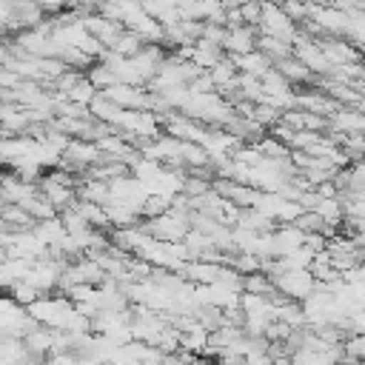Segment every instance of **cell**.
Wrapping results in <instances>:
<instances>
[{"label":"cell","mask_w":365,"mask_h":365,"mask_svg":"<svg viewBox=\"0 0 365 365\" xmlns=\"http://www.w3.org/2000/svg\"><path fill=\"white\" fill-rule=\"evenodd\" d=\"M274 240H277V259H282V257H288L291 251H297V248H302L305 245V234L291 222V225H279L277 231H274Z\"/></svg>","instance_id":"5b68a950"},{"label":"cell","mask_w":365,"mask_h":365,"mask_svg":"<svg viewBox=\"0 0 365 365\" xmlns=\"http://www.w3.org/2000/svg\"><path fill=\"white\" fill-rule=\"evenodd\" d=\"M74 208L80 211V217H83L91 228H97V231H108V228H111L108 214H106V208H103V205H94V202H83V200H77V205H74Z\"/></svg>","instance_id":"9c48e42d"},{"label":"cell","mask_w":365,"mask_h":365,"mask_svg":"<svg viewBox=\"0 0 365 365\" xmlns=\"http://www.w3.org/2000/svg\"><path fill=\"white\" fill-rule=\"evenodd\" d=\"M274 68H277V71H279L291 86H297V83L302 86V83H308V80H311V71H308V68H305V63H299L297 57H288V60L277 63Z\"/></svg>","instance_id":"30bf717a"},{"label":"cell","mask_w":365,"mask_h":365,"mask_svg":"<svg viewBox=\"0 0 365 365\" xmlns=\"http://www.w3.org/2000/svg\"><path fill=\"white\" fill-rule=\"evenodd\" d=\"M171 200L174 197H163V194H151L143 205V220H157V217H165L171 211Z\"/></svg>","instance_id":"8fae6325"},{"label":"cell","mask_w":365,"mask_h":365,"mask_svg":"<svg viewBox=\"0 0 365 365\" xmlns=\"http://www.w3.org/2000/svg\"><path fill=\"white\" fill-rule=\"evenodd\" d=\"M259 34H265V37H279V40H285V43L294 46V40L299 37V26L282 11V6H262Z\"/></svg>","instance_id":"6da1fadb"},{"label":"cell","mask_w":365,"mask_h":365,"mask_svg":"<svg viewBox=\"0 0 365 365\" xmlns=\"http://www.w3.org/2000/svg\"><path fill=\"white\" fill-rule=\"evenodd\" d=\"M257 43H259V29H251V26H242V29H231L225 34V54L228 57H245V54H254L257 51Z\"/></svg>","instance_id":"3957f363"},{"label":"cell","mask_w":365,"mask_h":365,"mask_svg":"<svg viewBox=\"0 0 365 365\" xmlns=\"http://www.w3.org/2000/svg\"><path fill=\"white\" fill-rule=\"evenodd\" d=\"M322 54L331 60V66H356L359 60V51L342 40H334V37H325V40H317Z\"/></svg>","instance_id":"277c9868"},{"label":"cell","mask_w":365,"mask_h":365,"mask_svg":"<svg viewBox=\"0 0 365 365\" xmlns=\"http://www.w3.org/2000/svg\"><path fill=\"white\" fill-rule=\"evenodd\" d=\"M240 74H251L257 80H262L268 71H274V63L262 54V51H254V54H245V57H234Z\"/></svg>","instance_id":"52a82bcc"},{"label":"cell","mask_w":365,"mask_h":365,"mask_svg":"<svg viewBox=\"0 0 365 365\" xmlns=\"http://www.w3.org/2000/svg\"><path fill=\"white\" fill-rule=\"evenodd\" d=\"M257 51H262L274 66L282 63V60H288V57H294V46H291V43H285V40H279V37H265V34H259Z\"/></svg>","instance_id":"ba28073f"},{"label":"cell","mask_w":365,"mask_h":365,"mask_svg":"<svg viewBox=\"0 0 365 365\" xmlns=\"http://www.w3.org/2000/svg\"><path fill=\"white\" fill-rule=\"evenodd\" d=\"M220 60H225V48H222V46H214V43L200 40V43L191 48V63H197L202 71H205V68L211 71Z\"/></svg>","instance_id":"8992f818"},{"label":"cell","mask_w":365,"mask_h":365,"mask_svg":"<svg viewBox=\"0 0 365 365\" xmlns=\"http://www.w3.org/2000/svg\"><path fill=\"white\" fill-rule=\"evenodd\" d=\"M274 288L282 297H288L291 302H305L317 291V279L311 271H285V274L274 277Z\"/></svg>","instance_id":"7a4b0ae2"},{"label":"cell","mask_w":365,"mask_h":365,"mask_svg":"<svg viewBox=\"0 0 365 365\" xmlns=\"http://www.w3.org/2000/svg\"><path fill=\"white\" fill-rule=\"evenodd\" d=\"M348 334L351 336H365V311H356L348 317Z\"/></svg>","instance_id":"4fadbf2b"},{"label":"cell","mask_w":365,"mask_h":365,"mask_svg":"<svg viewBox=\"0 0 365 365\" xmlns=\"http://www.w3.org/2000/svg\"><path fill=\"white\" fill-rule=\"evenodd\" d=\"M9 294H11V299H14L17 305H23V308H31V305L40 299V291H37V288H31L29 282H20V285H14Z\"/></svg>","instance_id":"7c38bea8"}]
</instances>
